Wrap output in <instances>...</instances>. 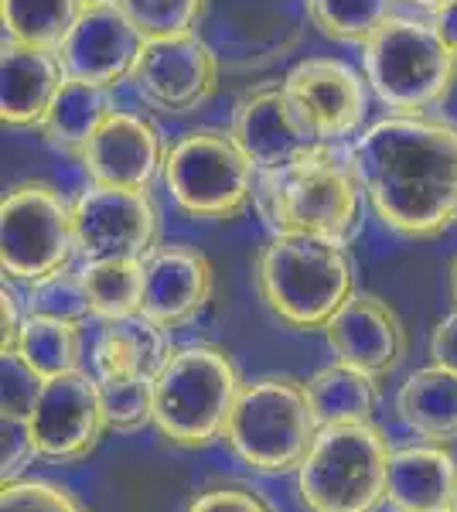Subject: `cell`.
<instances>
[{"label":"cell","instance_id":"7402d4cb","mask_svg":"<svg viewBox=\"0 0 457 512\" xmlns=\"http://www.w3.org/2000/svg\"><path fill=\"white\" fill-rule=\"evenodd\" d=\"M396 417L430 444L457 441V373L437 362L406 376L396 393Z\"/></svg>","mask_w":457,"mask_h":512},{"label":"cell","instance_id":"ba28073f","mask_svg":"<svg viewBox=\"0 0 457 512\" xmlns=\"http://www.w3.org/2000/svg\"><path fill=\"white\" fill-rule=\"evenodd\" d=\"M164 185L188 219L232 222L253 205L260 171L229 130H188L168 147Z\"/></svg>","mask_w":457,"mask_h":512},{"label":"cell","instance_id":"484cf974","mask_svg":"<svg viewBox=\"0 0 457 512\" xmlns=\"http://www.w3.org/2000/svg\"><path fill=\"white\" fill-rule=\"evenodd\" d=\"M79 270L96 318L116 321L144 311V260H82Z\"/></svg>","mask_w":457,"mask_h":512},{"label":"cell","instance_id":"ac0fdd59","mask_svg":"<svg viewBox=\"0 0 457 512\" xmlns=\"http://www.w3.org/2000/svg\"><path fill=\"white\" fill-rule=\"evenodd\" d=\"M215 294V267L198 246L161 243L144 260V311L154 325L185 328L191 325Z\"/></svg>","mask_w":457,"mask_h":512},{"label":"cell","instance_id":"8fae6325","mask_svg":"<svg viewBox=\"0 0 457 512\" xmlns=\"http://www.w3.org/2000/svg\"><path fill=\"white\" fill-rule=\"evenodd\" d=\"M219 79V55L195 31V35L147 41L130 82L154 113L188 117L212 103V96L219 93Z\"/></svg>","mask_w":457,"mask_h":512},{"label":"cell","instance_id":"6da1fadb","mask_svg":"<svg viewBox=\"0 0 457 512\" xmlns=\"http://www.w3.org/2000/svg\"><path fill=\"white\" fill-rule=\"evenodd\" d=\"M352 164L376 219L403 239L457 229V120L382 117L352 140Z\"/></svg>","mask_w":457,"mask_h":512},{"label":"cell","instance_id":"277c9868","mask_svg":"<svg viewBox=\"0 0 457 512\" xmlns=\"http://www.w3.org/2000/svg\"><path fill=\"white\" fill-rule=\"evenodd\" d=\"M243 379L219 345L191 342L168 355L154 376V427L174 448L198 451L226 434Z\"/></svg>","mask_w":457,"mask_h":512},{"label":"cell","instance_id":"3957f363","mask_svg":"<svg viewBox=\"0 0 457 512\" xmlns=\"http://www.w3.org/2000/svg\"><path fill=\"white\" fill-rule=\"evenodd\" d=\"M253 280L270 315L294 332H324L355 294L345 246L307 233H273L256 256Z\"/></svg>","mask_w":457,"mask_h":512},{"label":"cell","instance_id":"7a4b0ae2","mask_svg":"<svg viewBox=\"0 0 457 512\" xmlns=\"http://www.w3.org/2000/svg\"><path fill=\"white\" fill-rule=\"evenodd\" d=\"M362 181L352 154L321 144L277 171H260L253 209L273 233H307L348 246L362 233Z\"/></svg>","mask_w":457,"mask_h":512},{"label":"cell","instance_id":"cb8c5ba5","mask_svg":"<svg viewBox=\"0 0 457 512\" xmlns=\"http://www.w3.org/2000/svg\"><path fill=\"white\" fill-rule=\"evenodd\" d=\"M304 390L318 427L372 424L379 407V379L338 359L307 379Z\"/></svg>","mask_w":457,"mask_h":512},{"label":"cell","instance_id":"836d02e7","mask_svg":"<svg viewBox=\"0 0 457 512\" xmlns=\"http://www.w3.org/2000/svg\"><path fill=\"white\" fill-rule=\"evenodd\" d=\"M35 458H41V454L28 420L0 417V482H21V475L28 472Z\"/></svg>","mask_w":457,"mask_h":512},{"label":"cell","instance_id":"52a82bcc","mask_svg":"<svg viewBox=\"0 0 457 512\" xmlns=\"http://www.w3.org/2000/svg\"><path fill=\"white\" fill-rule=\"evenodd\" d=\"M389 458L376 424L321 427L297 468L301 502L307 512H379L389 495Z\"/></svg>","mask_w":457,"mask_h":512},{"label":"cell","instance_id":"e0dca14e","mask_svg":"<svg viewBox=\"0 0 457 512\" xmlns=\"http://www.w3.org/2000/svg\"><path fill=\"white\" fill-rule=\"evenodd\" d=\"M324 338L338 362H348L376 379L393 376L410 352V335H406V325L393 304L359 291L328 321Z\"/></svg>","mask_w":457,"mask_h":512},{"label":"cell","instance_id":"d590c367","mask_svg":"<svg viewBox=\"0 0 457 512\" xmlns=\"http://www.w3.org/2000/svg\"><path fill=\"white\" fill-rule=\"evenodd\" d=\"M430 359L444 369H454L457 373V304L451 315H444L430 332Z\"/></svg>","mask_w":457,"mask_h":512},{"label":"cell","instance_id":"f546056e","mask_svg":"<svg viewBox=\"0 0 457 512\" xmlns=\"http://www.w3.org/2000/svg\"><path fill=\"white\" fill-rule=\"evenodd\" d=\"M123 14L147 41L195 35L202 24L209 0H116Z\"/></svg>","mask_w":457,"mask_h":512},{"label":"cell","instance_id":"7c38bea8","mask_svg":"<svg viewBox=\"0 0 457 512\" xmlns=\"http://www.w3.org/2000/svg\"><path fill=\"white\" fill-rule=\"evenodd\" d=\"M284 93L297 117L321 144L359 137L369 117V79L342 59H304L284 76Z\"/></svg>","mask_w":457,"mask_h":512},{"label":"cell","instance_id":"5b68a950","mask_svg":"<svg viewBox=\"0 0 457 512\" xmlns=\"http://www.w3.org/2000/svg\"><path fill=\"white\" fill-rule=\"evenodd\" d=\"M365 79L386 110L423 117L447 103L457 82V55L434 21L389 18L362 45Z\"/></svg>","mask_w":457,"mask_h":512},{"label":"cell","instance_id":"5bb4252c","mask_svg":"<svg viewBox=\"0 0 457 512\" xmlns=\"http://www.w3.org/2000/svg\"><path fill=\"white\" fill-rule=\"evenodd\" d=\"M144 48H147V38L140 35L134 28V21L116 4L86 7V11L79 14L76 28L69 31V38L58 48V59H62L69 79L116 89L134 79Z\"/></svg>","mask_w":457,"mask_h":512},{"label":"cell","instance_id":"44dd1931","mask_svg":"<svg viewBox=\"0 0 457 512\" xmlns=\"http://www.w3.org/2000/svg\"><path fill=\"white\" fill-rule=\"evenodd\" d=\"M168 328L154 325L151 318H116L103 321L93 342V369L99 379L110 376H140L154 379L171 355Z\"/></svg>","mask_w":457,"mask_h":512},{"label":"cell","instance_id":"60d3db41","mask_svg":"<svg viewBox=\"0 0 457 512\" xmlns=\"http://www.w3.org/2000/svg\"><path fill=\"white\" fill-rule=\"evenodd\" d=\"M116 0H82V7H110Z\"/></svg>","mask_w":457,"mask_h":512},{"label":"cell","instance_id":"83f0119b","mask_svg":"<svg viewBox=\"0 0 457 512\" xmlns=\"http://www.w3.org/2000/svg\"><path fill=\"white\" fill-rule=\"evenodd\" d=\"M314 28L342 45H365L389 18H396V0H307Z\"/></svg>","mask_w":457,"mask_h":512},{"label":"cell","instance_id":"1f68e13d","mask_svg":"<svg viewBox=\"0 0 457 512\" xmlns=\"http://www.w3.org/2000/svg\"><path fill=\"white\" fill-rule=\"evenodd\" d=\"M0 355H4V362H0V417L28 420L35 414L48 379L41 376L18 349L0 352Z\"/></svg>","mask_w":457,"mask_h":512},{"label":"cell","instance_id":"30bf717a","mask_svg":"<svg viewBox=\"0 0 457 512\" xmlns=\"http://www.w3.org/2000/svg\"><path fill=\"white\" fill-rule=\"evenodd\" d=\"M82 260H147L161 246V209L151 192L89 181L72 198Z\"/></svg>","mask_w":457,"mask_h":512},{"label":"cell","instance_id":"8d00e7d4","mask_svg":"<svg viewBox=\"0 0 457 512\" xmlns=\"http://www.w3.org/2000/svg\"><path fill=\"white\" fill-rule=\"evenodd\" d=\"M24 315H28V311H21L18 294H14V287L7 284V277H4V287H0V325H4L0 328V352H11L14 345H18Z\"/></svg>","mask_w":457,"mask_h":512},{"label":"cell","instance_id":"8992f818","mask_svg":"<svg viewBox=\"0 0 457 512\" xmlns=\"http://www.w3.org/2000/svg\"><path fill=\"white\" fill-rule=\"evenodd\" d=\"M318 431L304 383L290 376H263L243 383L222 437L253 472L290 475L304 465Z\"/></svg>","mask_w":457,"mask_h":512},{"label":"cell","instance_id":"603a6c76","mask_svg":"<svg viewBox=\"0 0 457 512\" xmlns=\"http://www.w3.org/2000/svg\"><path fill=\"white\" fill-rule=\"evenodd\" d=\"M113 110L116 106L110 99V89L82 79H65V86L58 89L55 103L48 106L38 130L52 151L65 154V158H82L89 140L96 137V130L103 127Z\"/></svg>","mask_w":457,"mask_h":512},{"label":"cell","instance_id":"ffe728a7","mask_svg":"<svg viewBox=\"0 0 457 512\" xmlns=\"http://www.w3.org/2000/svg\"><path fill=\"white\" fill-rule=\"evenodd\" d=\"M457 492V465L444 444L400 448L389 458V495L396 512H451Z\"/></svg>","mask_w":457,"mask_h":512},{"label":"cell","instance_id":"ab89813d","mask_svg":"<svg viewBox=\"0 0 457 512\" xmlns=\"http://www.w3.org/2000/svg\"><path fill=\"white\" fill-rule=\"evenodd\" d=\"M447 280H451V297H454V304H457V256L451 260V274H447Z\"/></svg>","mask_w":457,"mask_h":512},{"label":"cell","instance_id":"e575fe53","mask_svg":"<svg viewBox=\"0 0 457 512\" xmlns=\"http://www.w3.org/2000/svg\"><path fill=\"white\" fill-rule=\"evenodd\" d=\"M188 512H273L256 492L243 485H219V489L202 492L188 506Z\"/></svg>","mask_w":457,"mask_h":512},{"label":"cell","instance_id":"d6986e66","mask_svg":"<svg viewBox=\"0 0 457 512\" xmlns=\"http://www.w3.org/2000/svg\"><path fill=\"white\" fill-rule=\"evenodd\" d=\"M65 72L58 52L48 48L18 45L4 41V59H0V120L7 127H41L48 106L55 103L58 89L65 86Z\"/></svg>","mask_w":457,"mask_h":512},{"label":"cell","instance_id":"b9f144b4","mask_svg":"<svg viewBox=\"0 0 457 512\" xmlns=\"http://www.w3.org/2000/svg\"><path fill=\"white\" fill-rule=\"evenodd\" d=\"M451 512H457V492H454V502H451Z\"/></svg>","mask_w":457,"mask_h":512},{"label":"cell","instance_id":"74e56055","mask_svg":"<svg viewBox=\"0 0 457 512\" xmlns=\"http://www.w3.org/2000/svg\"><path fill=\"white\" fill-rule=\"evenodd\" d=\"M430 21H434L440 38H444L447 45L454 48V55H457V0H451V4H444L440 11L430 14Z\"/></svg>","mask_w":457,"mask_h":512},{"label":"cell","instance_id":"d4e9b609","mask_svg":"<svg viewBox=\"0 0 457 512\" xmlns=\"http://www.w3.org/2000/svg\"><path fill=\"white\" fill-rule=\"evenodd\" d=\"M82 0H0V21L7 41L58 52L69 31L76 28Z\"/></svg>","mask_w":457,"mask_h":512},{"label":"cell","instance_id":"4fadbf2b","mask_svg":"<svg viewBox=\"0 0 457 512\" xmlns=\"http://www.w3.org/2000/svg\"><path fill=\"white\" fill-rule=\"evenodd\" d=\"M28 424L45 461L72 465V461L89 458L99 448L103 434L110 431L96 373L89 376L76 369V373L48 379Z\"/></svg>","mask_w":457,"mask_h":512},{"label":"cell","instance_id":"9a60e30c","mask_svg":"<svg viewBox=\"0 0 457 512\" xmlns=\"http://www.w3.org/2000/svg\"><path fill=\"white\" fill-rule=\"evenodd\" d=\"M164 161L168 147L161 130L151 117L134 110H113L79 158L93 185L137 188V192H151L157 175H164Z\"/></svg>","mask_w":457,"mask_h":512},{"label":"cell","instance_id":"4dcf8cb0","mask_svg":"<svg viewBox=\"0 0 457 512\" xmlns=\"http://www.w3.org/2000/svg\"><path fill=\"white\" fill-rule=\"evenodd\" d=\"M99 396H103V414L110 431L137 434L147 424H154V379H140V376L99 379Z\"/></svg>","mask_w":457,"mask_h":512},{"label":"cell","instance_id":"2e32d148","mask_svg":"<svg viewBox=\"0 0 457 512\" xmlns=\"http://www.w3.org/2000/svg\"><path fill=\"white\" fill-rule=\"evenodd\" d=\"M229 134L236 137L256 171H277L321 147V140L297 117L294 103L284 93V82H267L239 96L232 106Z\"/></svg>","mask_w":457,"mask_h":512},{"label":"cell","instance_id":"f35d334b","mask_svg":"<svg viewBox=\"0 0 457 512\" xmlns=\"http://www.w3.org/2000/svg\"><path fill=\"white\" fill-rule=\"evenodd\" d=\"M406 4H413V7H420V11H440L444 4H451V0H406Z\"/></svg>","mask_w":457,"mask_h":512},{"label":"cell","instance_id":"f1b7e54d","mask_svg":"<svg viewBox=\"0 0 457 512\" xmlns=\"http://www.w3.org/2000/svg\"><path fill=\"white\" fill-rule=\"evenodd\" d=\"M24 311L38 318H55L65 321V325H86L89 318H96L93 301H89L86 280H82V270H55V274L28 284V294H24Z\"/></svg>","mask_w":457,"mask_h":512},{"label":"cell","instance_id":"4316f807","mask_svg":"<svg viewBox=\"0 0 457 512\" xmlns=\"http://www.w3.org/2000/svg\"><path fill=\"white\" fill-rule=\"evenodd\" d=\"M14 349H18L45 379H55V376L76 373L79 369L82 335H79V325L24 315V325H21V335Z\"/></svg>","mask_w":457,"mask_h":512},{"label":"cell","instance_id":"d6a6232c","mask_svg":"<svg viewBox=\"0 0 457 512\" xmlns=\"http://www.w3.org/2000/svg\"><path fill=\"white\" fill-rule=\"evenodd\" d=\"M0 512H86L69 489L45 478H21L0 489Z\"/></svg>","mask_w":457,"mask_h":512},{"label":"cell","instance_id":"9c48e42d","mask_svg":"<svg viewBox=\"0 0 457 512\" xmlns=\"http://www.w3.org/2000/svg\"><path fill=\"white\" fill-rule=\"evenodd\" d=\"M79 253L72 202L48 181H21L0 202V263L4 277L35 280L72 267Z\"/></svg>","mask_w":457,"mask_h":512}]
</instances>
